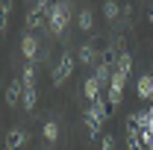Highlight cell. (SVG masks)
<instances>
[{
  "label": "cell",
  "mask_w": 153,
  "mask_h": 150,
  "mask_svg": "<svg viewBox=\"0 0 153 150\" xmlns=\"http://www.w3.org/2000/svg\"><path fill=\"white\" fill-rule=\"evenodd\" d=\"M44 138H47V141H56V138H59V127H56V121H47V124H44Z\"/></svg>",
  "instance_id": "obj_13"
},
{
  "label": "cell",
  "mask_w": 153,
  "mask_h": 150,
  "mask_svg": "<svg viewBox=\"0 0 153 150\" xmlns=\"http://www.w3.org/2000/svg\"><path fill=\"white\" fill-rule=\"evenodd\" d=\"M150 24H153V9H150Z\"/></svg>",
  "instance_id": "obj_17"
},
{
  "label": "cell",
  "mask_w": 153,
  "mask_h": 150,
  "mask_svg": "<svg viewBox=\"0 0 153 150\" xmlns=\"http://www.w3.org/2000/svg\"><path fill=\"white\" fill-rule=\"evenodd\" d=\"M27 141H30V132L24 130V127H12V130L6 132V150H24L27 147Z\"/></svg>",
  "instance_id": "obj_4"
},
{
  "label": "cell",
  "mask_w": 153,
  "mask_h": 150,
  "mask_svg": "<svg viewBox=\"0 0 153 150\" xmlns=\"http://www.w3.org/2000/svg\"><path fill=\"white\" fill-rule=\"evenodd\" d=\"M71 74H74V56L71 53H62L56 59V65H53V85H65Z\"/></svg>",
  "instance_id": "obj_2"
},
{
  "label": "cell",
  "mask_w": 153,
  "mask_h": 150,
  "mask_svg": "<svg viewBox=\"0 0 153 150\" xmlns=\"http://www.w3.org/2000/svg\"><path fill=\"white\" fill-rule=\"evenodd\" d=\"M21 53H24V59L27 62H33L36 59V53H38V38L30 33V36H24V41H21Z\"/></svg>",
  "instance_id": "obj_6"
},
{
  "label": "cell",
  "mask_w": 153,
  "mask_h": 150,
  "mask_svg": "<svg viewBox=\"0 0 153 150\" xmlns=\"http://www.w3.org/2000/svg\"><path fill=\"white\" fill-rule=\"evenodd\" d=\"M36 100H38L36 85H24V100H21V106H24L27 112H33V109H36Z\"/></svg>",
  "instance_id": "obj_8"
},
{
  "label": "cell",
  "mask_w": 153,
  "mask_h": 150,
  "mask_svg": "<svg viewBox=\"0 0 153 150\" xmlns=\"http://www.w3.org/2000/svg\"><path fill=\"white\" fill-rule=\"evenodd\" d=\"M138 97L141 100H153V76H141L138 79Z\"/></svg>",
  "instance_id": "obj_9"
},
{
  "label": "cell",
  "mask_w": 153,
  "mask_h": 150,
  "mask_svg": "<svg viewBox=\"0 0 153 150\" xmlns=\"http://www.w3.org/2000/svg\"><path fill=\"white\" fill-rule=\"evenodd\" d=\"M91 24H94L91 9H82V12H79V30H82V33H91Z\"/></svg>",
  "instance_id": "obj_10"
},
{
  "label": "cell",
  "mask_w": 153,
  "mask_h": 150,
  "mask_svg": "<svg viewBox=\"0 0 153 150\" xmlns=\"http://www.w3.org/2000/svg\"><path fill=\"white\" fill-rule=\"evenodd\" d=\"M71 6L65 3V0H59V3H53L50 9H47V27H50V33L53 36H62V30H65V24H68V12Z\"/></svg>",
  "instance_id": "obj_1"
},
{
  "label": "cell",
  "mask_w": 153,
  "mask_h": 150,
  "mask_svg": "<svg viewBox=\"0 0 153 150\" xmlns=\"http://www.w3.org/2000/svg\"><path fill=\"white\" fill-rule=\"evenodd\" d=\"M103 12H106V18H109V21H115V18H118V3H115V0H106Z\"/></svg>",
  "instance_id": "obj_14"
},
{
  "label": "cell",
  "mask_w": 153,
  "mask_h": 150,
  "mask_svg": "<svg viewBox=\"0 0 153 150\" xmlns=\"http://www.w3.org/2000/svg\"><path fill=\"white\" fill-rule=\"evenodd\" d=\"M100 150H115V138L112 135H103V147Z\"/></svg>",
  "instance_id": "obj_15"
},
{
  "label": "cell",
  "mask_w": 153,
  "mask_h": 150,
  "mask_svg": "<svg viewBox=\"0 0 153 150\" xmlns=\"http://www.w3.org/2000/svg\"><path fill=\"white\" fill-rule=\"evenodd\" d=\"M36 9L38 12H47L50 9V0H36Z\"/></svg>",
  "instance_id": "obj_16"
},
{
  "label": "cell",
  "mask_w": 153,
  "mask_h": 150,
  "mask_svg": "<svg viewBox=\"0 0 153 150\" xmlns=\"http://www.w3.org/2000/svg\"><path fill=\"white\" fill-rule=\"evenodd\" d=\"M115 68H121V71H127V74H130V71H133V56H130V53H121L118 62H115Z\"/></svg>",
  "instance_id": "obj_12"
},
{
  "label": "cell",
  "mask_w": 153,
  "mask_h": 150,
  "mask_svg": "<svg viewBox=\"0 0 153 150\" xmlns=\"http://www.w3.org/2000/svg\"><path fill=\"white\" fill-rule=\"evenodd\" d=\"M100 88H103V85H100V79H97V76H88V79H85V85H82L85 100H88V103H91V100H97V97H100Z\"/></svg>",
  "instance_id": "obj_7"
},
{
  "label": "cell",
  "mask_w": 153,
  "mask_h": 150,
  "mask_svg": "<svg viewBox=\"0 0 153 150\" xmlns=\"http://www.w3.org/2000/svg\"><path fill=\"white\" fill-rule=\"evenodd\" d=\"M3 100H6L9 109L21 106V100H24V79H9V85H6V91H3Z\"/></svg>",
  "instance_id": "obj_3"
},
{
  "label": "cell",
  "mask_w": 153,
  "mask_h": 150,
  "mask_svg": "<svg viewBox=\"0 0 153 150\" xmlns=\"http://www.w3.org/2000/svg\"><path fill=\"white\" fill-rule=\"evenodd\" d=\"M82 121H85V130L91 132V135H97V132L103 130V121H106V118L97 112L94 106H88V109H85V115H82Z\"/></svg>",
  "instance_id": "obj_5"
},
{
  "label": "cell",
  "mask_w": 153,
  "mask_h": 150,
  "mask_svg": "<svg viewBox=\"0 0 153 150\" xmlns=\"http://www.w3.org/2000/svg\"><path fill=\"white\" fill-rule=\"evenodd\" d=\"M79 62H82V65H91V62H94V47H91V44H82V47H79Z\"/></svg>",
  "instance_id": "obj_11"
}]
</instances>
